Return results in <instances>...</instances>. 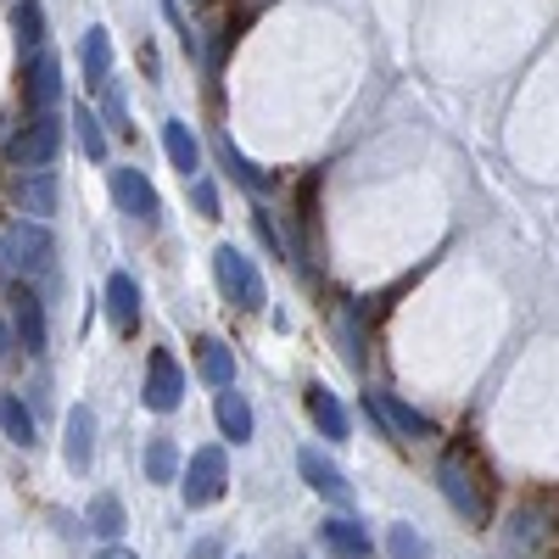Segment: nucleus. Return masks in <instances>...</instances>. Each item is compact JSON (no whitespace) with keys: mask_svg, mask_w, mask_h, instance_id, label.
I'll list each match as a JSON object with an SVG mask.
<instances>
[{"mask_svg":"<svg viewBox=\"0 0 559 559\" xmlns=\"http://www.w3.org/2000/svg\"><path fill=\"white\" fill-rule=\"evenodd\" d=\"M437 487H442V498L453 503V515L464 526H476V532L492 526V487H487V471L476 464L471 448H448L437 459Z\"/></svg>","mask_w":559,"mask_h":559,"instance_id":"1","label":"nucleus"},{"mask_svg":"<svg viewBox=\"0 0 559 559\" xmlns=\"http://www.w3.org/2000/svg\"><path fill=\"white\" fill-rule=\"evenodd\" d=\"M62 112H28L12 134H7V163L12 168H51L57 157H62Z\"/></svg>","mask_w":559,"mask_h":559,"instance_id":"2","label":"nucleus"},{"mask_svg":"<svg viewBox=\"0 0 559 559\" xmlns=\"http://www.w3.org/2000/svg\"><path fill=\"white\" fill-rule=\"evenodd\" d=\"M213 274H218V292L236 302L241 313H258L263 302H269V286H263V274H258V263L236 247V241H224L218 252H213Z\"/></svg>","mask_w":559,"mask_h":559,"instance_id":"3","label":"nucleus"},{"mask_svg":"<svg viewBox=\"0 0 559 559\" xmlns=\"http://www.w3.org/2000/svg\"><path fill=\"white\" fill-rule=\"evenodd\" d=\"M364 414L381 426V437H392V442H426V437H437V426L426 414H419L414 403H403L397 392H386V386H369L364 392Z\"/></svg>","mask_w":559,"mask_h":559,"instance_id":"4","label":"nucleus"},{"mask_svg":"<svg viewBox=\"0 0 559 559\" xmlns=\"http://www.w3.org/2000/svg\"><path fill=\"white\" fill-rule=\"evenodd\" d=\"M224 487H229V459H224V448H197L191 464L179 471V498H185V509L218 503Z\"/></svg>","mask_w":559,"mask_h":559,"instance_id":"5","label":"nucleus"},{"mask_svg":"<svg viewBox=\"0 0 559 559\" xmlns=\"http://www.w3.org/2000/svg\"><path fill=\"white\" fill-rule=\"evenodd\" d=\"M7 252H12L17 274H51V263H57V241H51V229H45L39 218H17L7 229Z\"/></svg>","mask_w":559,"mask_h":559,"instance_id":"6","label":"nucleus"},{"mask_svg":"<svg viewBox=\"0 0 559 559\" xmlns=\"http://www.w3.org/2000/svg\"><path fill=\"white\" fill-rule=\"evenodd\" d=\"M7 319H12V342L23 353H45V302L28 280H12L7 292Z\"/></svg>","mask_w":559,"mask_h":559,"instance_id":"7","label":"nucleus"},{"mask_svg":"<svg viewBox=\"0 0 559 559\" xmlns=\"http://www.w3.org/2000/svg\"><path fill=\"white\" fill-rule=\"evenodd\" d=\"M140 397H146L152 414H174L185 403V369H179V358L168 347H157L146 358V392H140Z\"/></svg>","mask_w":559,"mask_h":559,"instance_id":"8","label":"nucleus"},{"mask_svg":"<svg viewBox=\"0 0 559 559\" xmlns=\"http://www.w3.org/2000/svg\"><path fill=\"white\" fill-rule=\"evenodd\" d=\"M23 102H28V112H57L62 107V62L51 57V51H39V57H28L23 62Z\"/></svg>","mask_w":559,"mask_h":559,"instance_id":"9","label":"nucleus"},{"mask_svg":"<svg viewBox=\"0 0 559 559\" xmlns=\"http://www.w3.org/2000/svg\"><path fill=\"white\" fill-rule=\"evenodd\" d=\"M297 471H302V481L324 498V503H336V509H353V481L336 471V464L331 459H324L319 448H302L297 453Z\"/></svg>","mask_w":559,"mask_h":559,"instance_id":"10","label":"nucleus"},{"mask_svg":"<svg viewBox=\"0 0 559 559\" xmlns=\"http://www.w3.org/2000/svg\"><path fill=\"white\" fill-rule=\"evenodd\" d=\"M112 202L129 213V218H146V224H157V191H152V179L140 174V168H112Z\"/></svg>","mask_w":559,"mask_h":559,"instance_id":"11","label":"nucleus"},{"mask_svg":"<svg viewBox=\"0 0 559 559\" xmlns=\"http://www.w3.org/2000/svg\"><path fill=\"white\" fill-rule=\"evenodd\" d=\"M12 197H17V207H23V213L51 218L62 191H57V174H51V168H28V174H17V179H12Z\"/></svg>","mask_w":559,"mask_h":559,"instance_id":"12","label":"nucleus"},{"mask_svg":"<svg viewBox=\"0 0 559 559\" xmlns=\"http://www.w3.org/2000/svg\"><path fill=\"white\" fill-rule=\"evenodd\" d=\"M163 152H168V163H174L185 179L202 174V140L191 134V123H185V118H168V123H163Z\"/></svg>","mask_w":559,"mask_h":559,"instance_id":"13","label":"nucleus"},{"mask_svg":"<svg viewBox=\"0 0 559 559\" xmlns=\"http://www.w3.org/2000/svg\"><path fill=\"white\" fill-rule=\"evenodd\" d=\"M213 414H218V431L236 442V448H247L252 437H258V419H252V403L229 386V392H218V403H213Z\"/></svg>","mask_w":559,"mask_h":559,"instance_id":"14","label":"nucleus"},{"mask_svg":"<svg viewBox=\"0 0 559 559\" xmlns=\"http://www.w3.org/2000/svg\"><path fill=\"white\" fill-rule=\"evenodd\" d=\"M107 319H112L118 336H134L140 331V286H134L129 274H112L107 280Z\"/></svg>","mask_w":559,"mask_h":559,"instance_id":"15","label":"nucleus"},{"mask_svg":"<svg viewBox=\"0 0 559 559\" xmlns=\"http://www.w3.org/2000/svg\"><path fill=\"white\" fill-rule=\"evenodd\" d=\"M308 414H313V426L331 437V442H347L353 437V419H347V408H342V397L331 386H308Z\"/></svg>","mask_w":559,"mask_h":559,"instance_id":"16","label":"nucleus"},{"mask_svg":"<svg viewBox=\"0 0 559 559\" xmlns=\"http://www.w3.org/2000/svg\"><path fill=\"white\" fill-rule=\"evenodd\" d=\"M319 543L331 548L336 559H369V532L353 515H331V521L319 526Z\"/></svg>","mask_w":559,"mask_h":559,"instance_id":"17","label":"nucleus"},{"mask_svg":"<svg viewBox=\"0 0 559 559\" xmlns=\"http://www.w3.org/2000/svg\"><path fill=\"white\" fill-rule=\"evenodd\" d=\"M90 453H96V414H90L84 403L68 408V471H90Z\"/></svg>","mask_w":559,"mask_h":559,"instance_id":"18","label":"nucleus"},{"mask_svg":"<svg viewBox=\"0 0 559 559\" xmlns=\"http://www.w3.org/2000/svg\"><path fill=\"white\" fill-rule=\"evenodd\" d=\"M197 369H202V381L218 386V392L236 386V353H229L218 336H202V342H197Z\"/></svg>","mask_w":559,"mask_h":559,"instance_id":"19","label":"nucleus"},{"mask_svg":"<svg viewBox=\"0 0 559 559\" xmlns=\"http://www.w3.org/2000/svg\"><path fill=\"white\" fill-rule=\"evenodd\" d=\"M213 157H218V168L236 179V185H247V191H269L263 168H258L247 152H236V140H229V134H213Z\"/></svg>","mask_w":559,"mask_h":559,"instance_id":"20","label":"nucleus"},{"mask_svg":"<svg viewBox=\"0 0 559 559\" xmlns=\"http://www.w3.org/2000/svg\"><path fill=\"white\" fill-rule=\"evenodd\" d=\"M84 79H90V90H96V96L112 84V34H107L102 23L84 34Z\"/></svg>","mask_w":559,"mask_h":559,"instance_id":"21","label":"nucleus"},{"mask_svg":"<svg viewBox=\"0 0 559 559\" xmlns=\"http://www.w3.org/2000/svg\"><path fill=\"white\" fill-rule=\"evenodd\" d=\"M0 431L12 437V448H39V431H34V414H28V403L17 397V392H0Z\"/></svg>","mask_w":559,"mask_h":559,"instance_id":"22","label":"nucleus"},{"mask_svg":"<svg viewBox=\"0 0 559 559\" xmlns=\"http://www.w3.org/2000/svg\"><path fill=\"white\" fill-rule=\"evenodd\" d=\"M84 521H90V532H96V537H107V543L129 532V515H123V498H118V492H96V498H90Z\"/></svg>","mask_w":559,"mask_h":559,"instance_id":"23","label":"nucleus"},{"mask_svg":"<svg viewBox=\"0 0 559 559\" xmlns=\"http://www.w3.org/2000/svg\"><path fill=\"white\" fill-rule=\"evenodd\" d=\"M543 537H548V526H543V503L532 498V503L515 509V521H509V554H532Z\"/></svg>","mask_w":559,"mask_h":559,"instance_id":"24","label":"nucleus"},{"mask_svg":"<svg viewBox=\"0 0 559 559\" xmlns=\"http://www.w3.org/2000/svg\"><path fill=\"white\" fill-rule=\"evenodd\" d=\"M12 34H17L23 57H39V39H45V7L39 0H17L12 7Z\"/></svg>","mask_w":559,"mask_h":559,"instance_id":"25","label":"nucleus"},{"mask_svg":"<svg viewBox=\"0 0 559 559\" xmlns=\"http://www.w3.org/2000/svg\"><path fill=\"white\" fill-rule=\"evenodd\" d=\"M73 129H79L84 157H90V163H102V157H107V129H102V118H96V107H90V102L73 107Z\"/></svg>","mask_w":559,"mask_h":559,"instance_id":"26","label":"nucleus"},{"mask_svg":"<svg viewBox=\"0 0 559 559\" xmlns=\"http://www.w3.org/2000/svg\"><path fill=\"white\" fill-rule=\"evenodd\" d=\"M146 481L163 487V481H179V448L168 437H152L146 442Z\"/></svg>","mask_w":559,"mask_h":559,"instance_id":"27","label":"nucleus"},{"mask_svg":"<svg viewBox=\"0 0 559 559\" xmlns=\"http://www.w3.org/2000/svg\"><path fill=\"white\" fill-rule=\"evenodd\" d=\"M386 548H392V559H431V543L419 537L414 526H403V521L386 532Z\"/></svg>","mask_w":559,"mask_h":559,"instance_id":"28","label":"nucleus"},{"mask_svg":"<svg viewBox=\"0 0 559 559\" xmlns=\"http://www.w3.org/2000/svg\"><path fill=\"white\" fill-rule=\"evenodd\" d=\"M102 102H107V123H112L118 134H129V112H123V90H118V84H107V90H102Z\"/></svg>","mask_w":559,"mask_h":559,"instance_id":"29","label":"nucleus"},{"mask_svg":"<svg viewBox=\"0 0 559 559\" xmlns=\"http://www.w3.org/2000/svg\"><path fill=\"white\" fill-rule=\"evenodd\" d=\"M191 197H197V207H202V218H218V191H213V179H191Z\"/></svg>","mask_w":559,"mask_h":559,"instance_id":"30","label":"nucleus"},{"mask_svg":"<svg viewBox=\"0 0 559 559\" xmlns=\"http://www.w3.org/2000/svg\"><path fill=\"white\" fill-rule=\"evenodd\" d=\"M96 559H140V554H129V548H118V543H112V548H102Z\"/></svg>","mask_w":559,"mask_h":559,"instance_id":"31","label":"nucleus"},{"mask_svg":"<svg viewBox=\"0 0 559 559\" xmlns=\"http://www.w3.org/2000/svg\"><path fill=\"white\" fill-rule=\"evenodd\" d=\"M7 347H12V331H0V358H7Z\"/></svg>","mask_w":559,"mask_h":559,"instance_id":"32","label":"nucleus"}]
</instances>
